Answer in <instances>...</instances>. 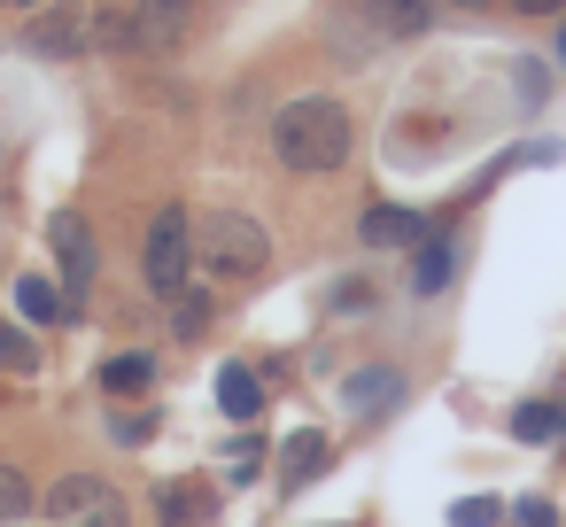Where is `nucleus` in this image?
Returning <instances> with one entry per match:
<instances>
[{
  "label": "nucleus",
  "mask_w": 566,
  "mask_h": 527,
  "mask_svg": "<svg viewBox=\"0 0 566 527\" xmlns=\"http://www.w3.org/2000/svg\"><path fill=\"white\" fill-rule=\"evenodd\" d=\"M195 264H202L210 280H256V272L272 264V233H264V218H241V210L202 218V225H195Z\"/></svg>",
  "instance_id": "obj_2"
},
{
  "label": "nucleus",
  "mask_w": 566,
  "mask_h": 527,
  "mask_svg": "<svg viewBox=\"0 0 566 527\" xmlns=\"http://www.w3.org/2000/svg\"><path fill=\"white\" fill-rule=\"evenodd\" d=\"M40 519H48V527H133L125 496H117L102 473H63V481L40 496Z\"/></svg>",
  "instance_id": "obj_4"
},
{
  "label": "nucleus",
  "mask_w": 566,
  "mask_h": 527,
  "mask_svg": "<svg viewBox=\"0 0 566 527\" xmlns=\"http://www.w3.org/2000/svg\"><path fill=\"white\" fill-rule=\"evenodd\" d=\"M0 9H32V0H0Z\"/></svg>",
  "instance_id": "obj_26"
},
{
  "label": "nucleus",
  "mask_w": 566,
  "mask_h": 527,
  "mask_svg": "<svg viewBox=\"0 0 566 527\" xmlns=\"http://www.w3.org/2000/svg\"><path fill=\"white\" fill-rule=\"evenodd\" d=\"M520 17H566V0H512Z\"/></svg>",
  "instance_id": "obj_24"
},
{
  "label": "nucleus",
  "mask_w": 566,
  "mask_h": 527,
  "mask_svg": "<svg viewBox=\"0 0 566 527\" xmlns=\"http://www.w3.org/2000/svg\"><path fill=\"white\" fill-rule=\"evenodd\" d=\"M94 48H109V55H133V48H140V24H133V9H125V0L94 9Z\"/></svg>",
  "instance_id": "obj_13"
},
{
  "label": "nucleus",
  "mask_w": 566,
  "mask_h": 527,
  "mask_svg": "<svg viewBox=\"0 0 566 527\" xmlns=\"http://www.w3.org/2000/svg\"><path fill=\"white\" fill-rule=\"evenodd\" d=\"M373 9V24L388 32V40H419L427 24H434V0H365Z\"/></svg>",
  "instance_id": "obj_12"
},
{
  "label": "nucleus",
  "mask_w": 566,
  "mask_h": 527,
  "mask_svg": "<svg viewBox=\"0 0 566 527\" xmlns=\"http://www.w3.org/2000/svg\"><path fill=\"white\" fill-rule=\"evenodd\" d=\"M218 411H226V419H241V426H249V419H256V411H264V380H256V372H249V365H226V372H218Z\"/></svg>",
  "instance_id": "obj_11"
},
{
  "label": "nucleus",
  "mask_w": 566,
  "mask_h": 527,
  "mask_svg": "<svg viewBox=\"0 0 566 527\" xmlns=\"http://www.w3.org/2000/svg\"><path fill=\"white\" fill-rule=\"evenodd\" d=\"M187 272H195V218L179 202H164L156 225H148V249H140V280H148V295L171 303L187 287Z\"/></svg>",
  "instance_id": "obj_3"
},
{
  "label": "nucleus",
  "mask_w": 566,
  "mask_h": 527,
  "mask_svg": "<svg viewBox=\"0 0 566 527\" xmlns=\"http://www.w3.org/2000/svg\"><path fill=\"white\" fill-rule=\"evenodd\" d=\"M342 403H349V411H388V403H403V372H388V365H365V372H349Z\"/></svg>",
  "instance_id": "obj_10"
},
{
  "label": "nucleus",
  "mask_w": 566,
  "mask_h": 527,
  "mask_svg": "<svg viewBox=\"0 0 566 527\" xmlns=\"http://www.w3.org/2000/svg\"><path fill=\"white\" fill-rule=\"evenodd\" d=\"M48 233H55V264H63L71 303H78V295H86V280H94V233H86V218H78V210H63Z\"/></svg>",
  "instance_id": "obj_6"
},
{
  "label": "nucleus",
  "mask_w": 566,
  "mask_h": 527,
  "mask_svg": "<svg viewBox=\"0 0 566 527\" xmlns=\"http://www.w3.org/2000/svg\"><path fill=\"white\" fill-rule=\"evenodd\" d=\"M496 519H504V512H496L489 496H465V504L450 512V527H496Z\"/></svg>",
  "instance_id": "obj_21"
},
{
  "label": "nucleus",
  "mask_w": 566,
  "mask_h": 527,
  "mask_svg": "<svg viewBox=\"0 0 566 527\" xmlns=\"http://www.w3.org/2000/svg\"><path fill=\"white\" fill-rule=\"evenodd\" d=\"M32 504H40V496H32V481H24L9 457H0V527H24V519H32Z\"/></svg>",
  "instance_id": "obj_15"
},
{
  "label": "nucleus",
  "mask_w": 566,
  "mask_h": 527,
  "mask_svg": "<svg viewBox=\"0 0 566 527\" xmlns=\"http://www.w3.org/2000/svg\"><path fill=\"white\" fill-rule=\"evenodd\" d=\"M442 280H450V241L427 233V241H419V264H411V287H419V295H442Z\"/></svg>",
  "instance_id": "obj_16"
},
{
  "label": "nucleus",
  "mask_w": 566,
  "mask_h": 527,
  "mask_svg": "<svg viewBox=\"0 0 566 527\" xmlns=\"http://www.w3.org/2000/svg\"><path fill=\"white\" fill-rule=\"evenodd\" d=\"M512 527H558V512H551V504H543V496H527V504H520V512H512Z\"/></svg>",
  "instance_id": "obj_23"
},
{
  "label": "nucleus",
  "mask_w": 566,
  "mask_h": 527,
  "mask_svg": "<svg viewBox=\"0 0 566 527\" xmlns=\"http://www.w3.org/2000/svg\"><path fill=\"white\" fill-rule=\"evenodd\" d=\"M326 465H334V442H326L318 426H303V434H287V450H280V488H311Z\"/></svg>",
  "instance_id": "obj_7"
},
{
  "label": "nucleus",
  "mask_w": 566,
  "mask_h": 527,
  "mask_svg": "<svg viewBox=\"0 0 566 527\" xmlns=\"http://www.w3.org/2000/svg\"><path fill=\"white\" fill-rule=\"evenodd\" d=\"M24 48L32 55H78V48H94V0H55V9H40L32 32H24Z\"/></svg>",
  "instance_id": "obj_5"
},
{
  "label": "nucleus",
  "mask_w": 566,
  "mask_h": 527,
  "mask_svg": "<svg viewBox=\"0 0 566 527\" xmlns=\"http://www.w3.org/2000/svg\"><path fill=\"white\" fill-rule=\"evenodd\" d=\"M357 233H365V249H419V241H427V218H411V210H396V202H373Z\"/></svg>",
  "instance_id": "obj_9"
},
{
  "label": "nucleus",
  "mask_w": 566,
  "mask_h": 527,
  "mask_svg": "<svg viewBox=\"0 0 566 527\" xmlns=\"http://www.w3.org/2000/svg\"><path fill=\"white\" fill-rule=\"evenodd\" d=\"M156 512H164L171 527H187V519H202V512H210V496H195V488H179V481H171V488H156Z\"/></svg>",
  "instance_id": "obj_19"
},
{
  "label": "nucleus",
  "mask_w": 566,
  "mask_h": 527,
  "mask_svg": "<svg viewBox=\"0 0 566 527\" xmlns=\"http://www.w3.org/2000/svg\"><path fill=\"white\" fill-rule=\"evenodd\" d=\"M349 148H357V125H349V109H342L334 94H295V102L272 117V156H280L295 179L342 171Z\"/></svg>",
  "instance_id": "obj_1"
},
{
  "label": "nucleus",
  "mask_w": 566,
  "mask_h": 527,
  "mask_svg": "<svg viewBox=\"0 0 566 527\" xmlns=\"http://www.w3.org/2000/svg\"><path fill=\"white\" fill-rule=\"evenodd\" d=\"M558 426H566L558 403H520V411H512V434H520V442H558Z\"/></svg>",
  "instance_id": "obj_18"
},
{
  "label": "nucleus",
  "mask_w": 566,
  "mask_h": 527,
  "mask_svg": "<svg viewBox=\"0 0 566 527\" xmlns=\"http://www.w3.org/2000/svg\"><path fill=\"white\" fill-rule=\"evenodd\" d=\"M0 365H9V372H32V365H40V349H32L17 326H0Z\"/></svg>",
  "instance_id": "obj_20"
},
{
  "label": "nucleus",
  "mask_w": 566,
  "mask_h": 527,
  "mask_svg": "<svg viewBox=\"0 0 566 527\" xmlns=\"http://www.w3.org/2000/svg\"><path fill=\"white\" fill-rule=\"evenodd\" d=\"M133 24H140V48H171L187 24H195V0H125Z\"/></svg>",
  "instance_id": "obj_8"
},
{
  "label": "nucleus",
  "mask_w": 566,
  "mask_h": 527,
  "mask_svg": "<svg viewBox=\"0 0 566 527\" xmlns=\"http://www.w3.org/2000/svg\"><path fill=\"white\" fill-rule=\"evenodd\" d=\"M17 310H24L32 326H55V318H63V287H48V280H17Z\"/></svg>",
  "instance_id": "obj_17"
},
{
  "label": "nucleus",
  "mask_w": 566,
  "mask_h": 527,
  "mask_svg": "<svg viewBox=\"0 0 566 527\" xmlns=\"http://www.w3.org/2000/svg\"><path fill=\"white\" fill-rule=\"evenodd\" d=\"M171 303H179V310H171V318H179V334H202V326H210V303H202V295L187 303V287H179Z\"/></svg>",
  "instance_id": "obj_22"
},
{
  "label": "nucleus",
  "mask_w": 566,
  "mask_h": 527,
  "mask_svg": "<svg viewBox=\"0 0 566 527\" xmlns=\"http://www.w3.org/2000/svg\"><path fill=\"white\" fill-rule=\"evenodd\" d=\"M450 9H489V0H450Z\"/></svg>",
  "instance_id": "obj_25"
},
{
  "label": "nucleus",
  "mask_w": 566,
  "mask_h": 527,
  "mask_svg": "<svg viewBox=\"0 0 566 527\" xmlns=\"http://www.w3.org/2000/svg\"><path fill=\"white\" fill-rule=\"evenodd\" d=\"M148 380H156V357H140V349H125V357L102 365V388H109V396H140Z\"/></svg>",
  "instance_id": "obj_14"
}]
</instances>
